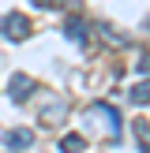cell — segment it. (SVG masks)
Instances as JSON below:
<instances>
[{"label": "cell", "instance_id": "obj_1", "mask_svg": "<svg viewBox=\"0 0 150 153\" xmlns=\"http://www.w3.org/2000/svg\"><path fill=\"white\" fill-rule=\"evenodd\" d=\"M86 116H94V120H98V127H101V131L109 134V138H116V134H120V116H116V108H112V105L94 101Z\"/></svg>", "mask_w": 150, "mask_h": 153}, {"label": "cell", "instance_id": "obj_2", "mask_svg": "<svg viewBox=\"0 0 150 153\" xmlns=\"http://www.w3.org/2000/svg\"><path fill=\"white\" fill-rule=\"evenodd\" d=\"M0 34L8 37V41H26L30 37V19L19 11H8L4 19H0Z\"/></svg>", "mask_w": 150, "mask_h": 153}, {"label": "cell", "instance_id": "obj_3", "mask_svg": "<svg viewBox=\"0 0 150 153\" xmlns=\"http://www.w3.org/2000/svg\"><path fill=\"white\" fill-rule=\"evenodd\" d=\"M34 90H38V82L30 79V75H22V71H19V75H11V82H8V97H11L15 105H22L30 94H34Z\"/></svg>", "mask_w": 150, "mask_h": 153}, {"label": "cell", "instance_id": "obj_4", "mask_svg": "<svg viewBox=\"0 0 150 153\" xmlns=\"http://www.w3.org/2000/svg\"><path fill=\"white\" fill-rule=\"evenodd\" d=\"M4 138H8V146H11V149H26L30 142H34V131H26V127H19V131H8Z\"/></svg>", "mask_w": 150, "mask_h": 153}, {"label": "cell", "instance_id": "obj_5", "mask_svg": "<svg viewBox=\"0 0 150 153\" xmlns=\"http://www.w3.org/2000/svg\"><path fill=\"white\" fill-rule=\"evenodd\" d=\"M64 34L71 37V41H86V22H82V19H68L64 22Z\"/></svg>", "mask_w": 150, "mask_h": 153}, {"label": "cell", "instance_id": "obj_6", "mask_svg": "<svg viewBox=\"0 0 150 153\" xmlns=\"http://www.w3.org/2000/svg\"><path fill=\"white\" fill-rule=\"evenodd\" d=\"M60 149L64 153H82L86 149V138H82V134H64V138H60Z\"/></svg>", "mask_w": 150, "mask_h": 153}, {"label": "cell", "instance_id": "obj_7", "mask_svg": "<svg viewBox=\"0 0 150 153\" xmlns=\"http://www.w3.org/2000/svg\"><path fill=\"white\" fill-rule=\"evenodd\" d=\"M135 138H139V153L150 149V127H146V120H135Z\"/></svg>", "mask_w": 150, "mask_h": 153}, {"label": "cell", "instance_id": "obj_8", "mask_svg": "<svg viewBox=\"0 0 150 153\" xmlns=\"http://www.w3.org/2000/svg\"><path fill=\"white\" fill-rule=\"evenodd\" d=\"M131 101H135V105H146V101H150V90H146V82H139V86L131 90Z\"/></svg>", "mask_w": 150, "mask_h": 153}, {"label": "cell", "instance_id": "obj_9", "mask_svg": "<svg viewBox=\"0 0 150 153\" xmlns=\"http://www.w3.org/2000/svg\"><path fill=\"white\" fill-rule=\"evenodd\" d=\"M34 4H38V7H45V4H49V0H34Z\"/></svg>", "mask_w": 150, "mask_h": 153}]
</instances>
